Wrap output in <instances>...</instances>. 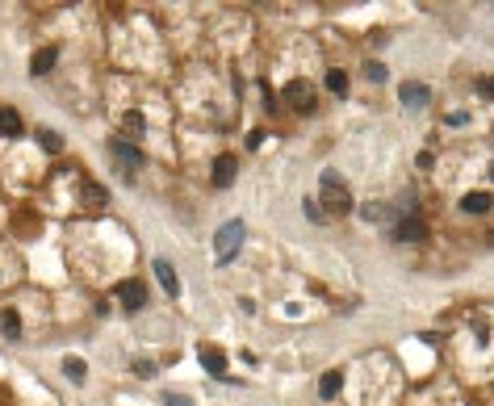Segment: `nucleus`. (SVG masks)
I'll return each mask as SVG.
<instances>
[{
    "label": "nucleus",
    "instance_id": "obj_1",
    "mask_svg": "<svg viewBox=\"0 0 494 406\" xmlns=\"http://www.w3.org/2000/svg\"><path fill=\"white\" fill-rule=\"evenodd\" d=\"M318 184H322V206H318V210H331V214H352V210H356V206H352V193L340 184L336 172H322Z\"/></svg>",
    "mask_w": 494,
    "mask_h": 406
},
{
    "label": "nucleus",
    "instance_id": "obj_2",
    "mask_svg": "<svg viewBox=\"0 0 494 406\" xmlns=\"http://www.w3.org/2000/svg\"><path fill=\"white\" fill-rule=\"evenodd\" d=\"M243 235H247V226H243L239 218H231V222L218 226V235H214V256H218V264H231V260H235Z\"/></svg>",
    "mask_w": 494,
    "mask_h": 406
},
{
    "label": "nucleus",
    "instance_id": "obj_3",
    "mask_svg": "<svg viewBox=\"0 0 494 406\" xmlns=\"http://www.w3.org/2000/svg\"><path fill=\"white\" fill-rule=\"evenodd\" d=\"M114 156H118V164H122V176H126V180H134V172H138V164H143L138 147H134V142H126V138H114Z\"/></svg>",
    "mask_w": 494,
    "mask_h": 406
},
{
    "label": "nucleus",
    "instance_id": "obj_4",
    "mask_svg": "<svg viewBox=\"0 0 494 406\" xmlns=\"http://www.w3.org/2000/svg\"><path fill=\"white\" fill-rule=\"evenodd\" d=\"M394 239H398V243H427V222H423L419 214H402Z\"/></svg>",
    "mask_w": 494,
    "mask_h": 406
},
{
    "label": "nucleus",
    "instance_id": "obj_5",
    "mask_svg": "<svg viewBox=\"0 0 494 406\" xmlns=\"http://www.w3.org/2000/svg\"><path fill=\"white\" fill-rule=\"evenodd\" d=\"M398 96H402L406 109H427V105H431V88L419 84V80H406V84L398 88Z\"/></svg>",
    "mask_w": 494,
    "mask_h": 406
},
{
    "label": "nucleus",
    "instance_id": "obj_6",
    "mask_svg": "<svg viewBox=\"0 0 494 406\" xmlns=\"http://www.w3.org/2000/svg\"><path fill=\"white\" fill-rule=\"evenodd\" d=\"M118 301H122V310L138 314V310L147 306V289H143L138 281H122V285H118Z\"/></svg>",
    "mask_w": 494,
    "mask_h": 406
},
{
    "label": "nucleus",
    "instance_id": "obj_7",
    "mask_svg": "<svg viewBox=\"0 0 494 406\" xmlns=\"http://www.w3.org/2000/svg\"><path fill=\"white\" fill-rule=\"evenodd\" d=\"M281 96L289 100L294 109H302V114H310V109H314V92H310V84H302V80H289Z\"/></svg>",
    "mask_w": 494,
    "mask_h": 406
},
{
    "label": "nucleus",
    "instance_id": "obj_8",
    "mask_svg": "<svg viewBox=\"0 0 494 406\" xmlns=\"http://www.w3.org/2000/svg\"><path fill=\"white\" fill-rule=\"evenodd\" d=\"M201 365L209 377H223L227 381V352L223 348H201Z\"/></svg>",
    "mask_w": 494,
    "mask_h": 406
},
{
    "label": "nucleus",
    "instance_id": "obj_9",
    "mask_svg": "<svg viewBox=\"0 0 494 406\" xmlns=\"http://www.w3.org/2000/svg\"><path fill=\"white\" fill-rule=\"evenodd\" d=\"M54 63H59V46H42V50H34V59H30V72L34 76H46Z\"/></svg>",
    "mask_w": 494,
    "mask_h": 406
},
{
    "label": "nucleus",
    "instance_id": "obj_10",
    "mask_svg": "<svg viewBox=\"0 0 494 406\" xmlns=\"http://www.w3.org/2000/svg\"><path fill=\"white\" fill-rule=\"evenodd\" d=\"M80 197H84L88 210H105V201H109L105 184H96V180H84V184H80Z\"/></svg>",
    "mask_w": 494,
    "mask_h": 406
},
{
    "label": "nucleus",
    "instance_id": "obj_11",
    "mask_svg": "<svg viewBox=\"0 0 494 406\" xmlns=\"http://www.w3.org/2000/svg\"><path fill=\"white\" fill-rule=\"evenodd\" d=\"M235 168H239L235 156H218V160H214V184H218V189H227V184L235 180Z\"/></svg>",
    "mask_w": 494,
    "mask_h": 406
},
{
    "label": "nucleus",
    "instance_id": "obj_12",
    "mask_svg": "<svg viewBox=\"0 0 494 406\" xmlns=\"http://www.w3.org/2000/svg\"><path fill=\"white\" fill-rule=\"evenodd\" d=\"M155 277H159V285H163V289H168L172 297L181 293V281H176V268H172L168 260H155Z\"/></svg>",
    "mask_w": 494,
    "mask_h": 406
},
{
    "label": "nucleus",
    "instance_id": "obj_13",
    "mask_svg": "<svg viewBox=\"0 0 494 406\" xmlns=\"http://www.w3.org/2000/svg\"><path fill=\"white\" fill-rule=\"evenodd\" d=\"M340 385H344V373H340V369L322 373V381H318V398H322V402H331V398L340 394Z\"/></svg>",
    "mask_w": 494,
    "mask_h": 406
},
{
    "label": "nucleus",
    "instance_id": "obj_14",
    "mask_svg": "<svg viewBox=\"0 0 494 406\" xmlns=\"http://www.w3.org/2000/svg\"><path fill=\"white\" fill-rule=\"evenodd\" d=\"M461 210H465V214H486V210H490V193H486V189H482V193H465V197H461Z\"/></svg>",
    "mask_w": 494,
    "mask_h": 406
},
{
    "label": "nucleus",
    "instance_id": "obj_15",
    "mask_svg": "<svg viewBox=\"0 0 494 406\" xmlns=\"http://www.w3.org/2000/svg\"><path fill=\"white\" fill-rule=\"evenodd\" d=\"M0 134H9V138H17V134H21V114H17L13 105L0 109Z\"/></svg>",
    "mask_w": 494,
    "mask_h": 406
},
{
    "label": "nucleus",
    "instance_id": "obj_16",
    "mask_svg": "<svg viewBox=\"0 0 494 406\" xmlns=\"http://www.w3.org/2000/svg\"><path fill=\"white\" fill-rule=\"evenodd\" d=\"M0 331H5L9 339L21 335V319H17V310H0Z\"/></svg>",
    "mask_w": 494,
    "mask_h": 406
},
{
    "label": "nucleus",
    "instance_id": "obj_17",
    "mask_svg": "<svg viewBox=\"0 0 494 406\" xmlns=\"http://www.w3.org/2000/svg\"><path fill=\"white\" fill-rule=\"evenodd\" d=\"M327 88H331L336 96H348V76L340 67H331V72H327Z\"/></svg>",
    "mask_w": 494,
    "mask_h": 406
},
{
    "label": "nucleus",
    "instance_id": "obj_18",
    "mask_svg": "<svg viewBox=\"0 0 494 406\" xmlns=\"http://www.w3.org/2000/svg\"><path fill=\"white\" fill-rule=\"evenodd\" d=\"M63 373H68L72 381H84V377H88V365H84L80 356H68V361H63Z\"/></svg>",
    "mask_w": 494,
    "mask_h": 406
},
{
    "label": "nucleus",
    "instance_id": "obj_19",
    "mask_svg": "<svg viewBox=\"0 0 494 406\" xmlns=\"http://www.w3.org/2000/svg\"><path fill=\"white\" fill-rule=\"evenodd\" d=\"M38 142L50 151V156H59V151H63V138L59 134H54V130H38Z\"/></svg>",
    "mask_w": 494,
    "mask_h": 406
},
{
    "label": "nucleus",
    "instance_id": "obj_20",
    "mask_svg": "<svg viewBox=\"0 0 494 406\" xmlns=\"http://www.w3.org/2000/svg\"><path fill=\"white\" fill-rule=\"evenodd\" d=\"M364 76H369V84H386V80H390V72H386V63H373V59L364 63Z\"/></svg>",
    "mask_w": 494,
    "mask_h": 406
},
{
    "label": "nucleus",
    "instance_id": "obj_21",
    "mask_svg": "<svg viewBox=\"0 0 494 406\" xmlns=\"http://www.w3.org/2000/svg\"><path fill=\"white\" fill-rule=\"evenodd\" d=\"M360 218L364 222H381V218H386V206H373V201H369V206L360 210Z\"/></svg>",
    "mask_w": 494,
    "mask_h": 406
},
{
    "label": "nucleus",
    "instance_id": "obj_22",
    "mask_svg": "<svg viewBox=\"0 0 494 406\" xmlns=\"http://www.w3.org/2000/svg\"><path fill=\"white\" fill-rule=\"evenodd\" d=\"M302 210H306V214H310L314 222H327V214L318 210V201H310V197H306V201H302Z\"/></svg>",
    "mask_w": 494,
    "mask_h": 406
},
{
    "label": "nucleus",
    "instance_id": "obj_23",
    "mask_svg": "<svg viewBox=\"0 0 494 406\" xmlns=\"http://www.w3.org/2000/svg\"><path fill=\"white\" fill-rule=\"evenodd\" d=\"M126 130H130V134H143V114H126Z\"/></svg>",
    "mask_w": 494,
    "mask_h": 406
},
{
    "label": "nucleus",
    "instance_id": "obj_24",
    "mask_svg": "<svg viewBox=\"0 0 494 406\" xmlns=\"http://www.w3.org/2000/svg\"><path fill=\"white\" fill-rule=\"evenodd\" d=\"M163 406H193L185 394H163Z\"/></svg>",
    "mask_w": 494,
    "mask_h": 406
},
{
    "label": "nucleus",
    "instance_id": "obj_25",
    "mask_svg": "<svg viewBox=\"0 0 494 406\" xmlns=\"http://www.w3.org/2000/svg\"><path fill=\"white\" fill-rule=\"evenodd\" d=\"M134 373H138V377H151V373H155V365H151V361H134Z\"/></svg>",
    "mask_w": 494,
    "mask_h": 406
},
{
    "label": "nucleus",
    "instance_id": "obj_26",
    "mask_svg": "<svg viewBox=\"0 0 494 406\" xmlns=\"http://www.w3.org/2000/svg\"><path fill=\"white\" fill-rule=\"evenodd\" d=\"M247 147H251V151L264 147V130H251V134H247Z\"/></svg>",
    "mask_w": 494,
    "mask_h": 406
}]
</instances>
